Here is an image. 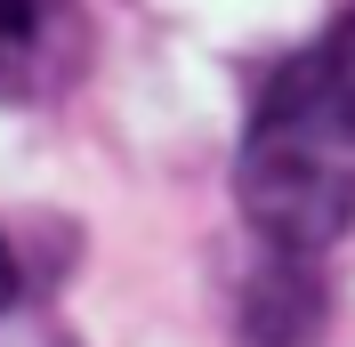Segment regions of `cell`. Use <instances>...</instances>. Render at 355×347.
<instances>
[{
  "instance_id": "6da1fadb",
  "label": "cell",
  "mask_w": 355,
  "mask_h": 347,
  "mask_svg": "<svg viewBox=\"0 0 355 347\" xmlns=\"http://www.w3.org/2000/svg\"><path fill=\"white\" fill-rule=\"evenodd\" d=\"M243 218L283 259H315L355 218V8L259 89L234 162Z\"/></svg>"
},
{
  "instance_id": "7a4b0ae2",
  "label": "cell",
  "mask_w": 355,
  "mask_h": 347,
  "mask_svg": "<svg viewBox=\"0 0 355 347\" xmlns=\"http://www.w3.org/2000/svg\"><path fill=\"white\" fill-rule=\"evenodd\" d=\"M323 315V291L307 282V259H275V275L250 291V339L259 347H299Z\"/></svg>"
},
{
  "instance_id": "3957f363",
  "label": "cell",
  "mask_w": 355,
  "mask_h": 347,
  "mask_svg": "<svg viewBox=\"0 0 355 347\" xmlns=\"http://www.w3.org/2000/svg\"><path fill=\"white\" fill-rule=\"evenodd\" d=\"M33 41H41V8L33 0H0V81L33 57Z\"/></svg>"
},
{
  "instance_id": "277c9868",
  "label": "cell",
  "mask_w": 355,
  "mask_h": 347,
  "mask_svg": "<svg viewBox=\"0 0 355 347\" xmlns=\"http://www.w3.org/2000/svg\"><path fill=\"white\" fill-rule=\"evenodd\" d=\"M8 307H17V251L0 242V315H8Z\"/></svg>"
}]
</instances>
